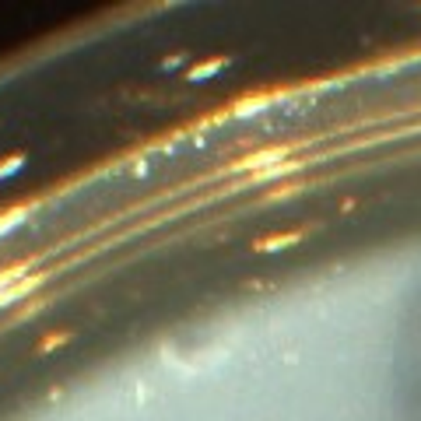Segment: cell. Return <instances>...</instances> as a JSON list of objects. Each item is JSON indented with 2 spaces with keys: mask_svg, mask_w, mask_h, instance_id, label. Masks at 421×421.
I'll return each mask as SVG.
<instances>
[{
  "mask_svg": "<svg viewBox=\"0 0 421 421\" xmlns=\"http://www.w3.org/2000/svg\"><path fill=\"white\" fill-rule=\"evenodd\" d=\"M285 155H288V148H271V151H256L253 158H242L235 169H242V172H263V169H271V165H278V162H285Z\"/></svg>",
  "mask_w": 421,
  "mask_h": 421,
  "instance_id": "6da1fadb",
  "label": "cell"
},
{
  "mask_svg": "<svg viewBox=\"0 0 421 421\" xmlns=\"http://www.w3.org/2000/svg\"><path fill=\"white\" fill-rule=\"evenodd\" d=\"M39 281H42L39 274H25V278H21V281H14L7 292H0V306H11V302H18V299H21L25 292H32Z\"/></svg>",
  "mask_w": 421,
  "mask_h": 421,
  "instance_id": "7a4b0ae2",
  "label": "cell"
},
{
  "mask_svg": "<svg viewBox=\"0 0 421 421\" xmlns=\"http://www.w3.org/2000/svg\"><path fill=\"white\" fill-rule=\"evenodd\" d=\"M295 169H299V165L285 158V162H278V165H271V169H263V172H256L253 179H256V183H267V179H278V176H288V172H295Z\"/></svg>",
  "mask_w": 421,
  "mask_h": 421,
  "instance_id": "3957f363",
  "label": "cell"
},
{
  "mask_svg": "<svg viewBox=\"0 0 421 421\" xmlns=\"http://www.w3.org/2000/svg\"><path fill=\"white\" fill-rule=\"evenodd\" d=\"M295 239H299L295 232H288V235H274V239H260L256 249H281V246H292Z\"/></svg>",
  "mask_w": 421,
  "mask_h": 421,
  "instance_id": "277c9868",
  "label": "cell"
},
{
  "mask_svg": "<svg viewBox=\"0 0 421 421\" xmlns=\"http://www.w3.org/2000/svg\"><path fill=\"white\" fill-rule=\"evenodd\" d=\"M67 340H71V333H49V340H42L39 351H53V348H60V344H67Z\"/></svg>",
  "mask_w": 421,
  "mask_h": 421,
  "instance_id": "5b68a950",
  "label": "cell"
},
{
  "mask_svg": "<svg viewBox=\"0 0 421 421\" xmlns=\"http://www.w3.org/2000/svg\"><path fill=\"white\" fill-rule=\"evenodd\" d=\"M21 278H25V274H21L18 267H14V271H4V274H0V292H7V288H11L14 281H21Z\"/></svg>",
  "mask_w": 421,
  "mask_h": 421,
  "instance_id": "8992f818",
  "label": "cell"
},
{
  "mask_svg": "<svg viewBox=\"0 0 421 421\" xmlns=\"http://www.w3.org/2000/svg\"><path fill=\"white\" fill-rule=\"evenodd\" d=\"M21 218H25V214H21V210H11V214H4V218H0V235H4V232H7V228H11V225H18V221H21Z\"/></svg>",
  "mask_w": 421,
  "mask_h": 421,
  "instance_id": "52a82bcc",
  "label": "cell"
},
{
  "mask_svg": "<svg viewBox=\"0 0 421 421\" xmlns=\"http://www.w3.org/2000/svg\"><path fill=\"white\" fill-rule=\"evenodd\" d=\"M263 105H267V95H260V99H253V102H242L239 112H253V109H263Z\"/></svg>",
  "mask_w": 421,
  "mask_h": 421,
  "instance_id": "ba28073f",
  "label": "cell"
},
{
  "mask_svg": "<svg viewBox=\"0 0 421 421\" xmlns=\"http://www.w3.org/2000/svg\"><path fill=\"white\" fill-rule=\"evenodd\" d=\"M218 67H221V60H214V64H201V67L194 71V78H204V74H214Z\"/></svg>",
  "mask_w": 421,
  "mask_h": 421,
  "instance_id": "9c48e42d",
  "label": "cell"
}]
</instances>
